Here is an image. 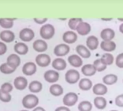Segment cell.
Masks as SVG:
<instances>
[{
  "mask_svg": "<svg viewBox=\"0 0 123 111\" xmlns=\"http://www.w3.org/2000/svg\"><path fill=\"white\" fill-rule=\"evenodd\" d=\"M68 63L70 65H72L74 68H80L83 65V60L81 57L77 54H72L68 58Z\"/></svg>",
  "mask_w": 123,
  "mask_h": 111,
  "instance_id": "5bb4252c",
  "label": "cell"
},
{
  "mask_svg": "<svg viewBox=\"0 0 123 111\" xmlns=\"http://www.w3.org/2000/svg\"><path fill=\"white\" fill-rule=\"evenodd\" d=\"M20 111H29L28 110H20Z\"/></svg>",
  "mask_w": 123,
  "mask_h": 111,
  "instance_id": "7dc6e473",
  "label": "cell"
},
{
  "mask_svg": "<svg viewBox=\"0 0 123 111\" xmlns=\"http://www.w3.org/2000/svg\"><path fill=\"white\" fill-rule=\"evenodd\" d=\"M20 58L16 54H11L9 55L7 59V63L13 68L17 69V68L20 65Z\"/></svg>",
  "mask_w": 123,
  "mask_h": 111,
  "instance_id": "ac0fdd59",
  "label": "cell"
},
{
  "mask_svg": "<svg viewBox=\"0 0 123 111\" xmlns=\"http://www.w3.org/2000/svg\"><path fill=\"white\" fill-rule=\"evenodd\" d=\"M119 31H120L122 33H123V23H122V24L119 26Z\"/></svg>",
  "mask_w": 123,
  "mask_h": 111,
  "instance_id": "ee69618b",
  "label": "cell"
},
{
  "mask_svg": "<svg viewBox=\"0 0 123 111\" xmlns=\"http://www.w3.org/2000/svg\"><path fill=\"white\" fill-rule=\"evenodd\" d=\"M70 51V47L66 44H60L56 45L54 49V53L56 57H64Z\"/></svg>",
  "mask_w": 123,
  "mask_h": 111,
  "instance_id": "8992f818",
  "label": "cell"
},
{
  "mask_svg": "<svg viewBox=\"0 0 123 111\" xmlns=\"http://www.w3.org/2000/svg\"><path fill=\"white\" fill-rule=\"evenodd\" d=\"M62 40L66 44H74L78 40V36L74 31H66L62 36Z\"/></svg>",
  "mask_w": 123,
  "mask_h": 111,
  "instance_id": "9a60e30c",
  "label": "cell"
},
{
  "mask_svg": "<svg viewBox=\"0 0 123 111\" xmlns=\"http://www.w3.org/2000/svg\"><path fill=\"white\" fill-rule=\"evenodd\" d=\"M36 71H37L36 65V63L33 62H28V63H25L22 69L23 74H25V76H29L35 74Z\"/></svg>",
  "mask_w": 123,
  "mask_h": 111,
  "instance_id": "9c48e42d",
  "label": "cell"
},
{
  "mask_svg": "<svg viewBox=\"0 0 123 111\" xmlns=\"http://www.w3.org/2000/svg\"><path fill=\"white\" fill-rule=\"evenodd\" d=\"M111 20L112 18H102V20H105V21H110Z\"/></svg>",
  "mask_w": 123,
  "mask_h": 111,
  "instance_id": "f6af8a7d",
  "label": "cell"
},
{
  "mask_svg": "<svg viewBox=\"0 0 123 111\" xmlns=\"http://www.w3.org/2000/svg\"><path fill=\"white\" fill-rule=\"evenodd\" d=\"M101 60L103 62V63L105 64L107 66V65H112V63H114V56L111 54L107 52V53H105V54H104L102 55L101 58Z\"/></svg>",
  "mask_w": 123,
  "mask_h": 111,
  "instance_id": "1f68e13d",
  "label": "cell"
},
{
  "mask_svg": "<svg viewBox=\"0 0 123 111\" xmlns=\"http://www.w3.org/2000/svg\"><path fill=\"white\" fill-rule=\"evenodd\" d=\"M28 89L30 91H31L32 93H38L42 90L43 85L38 81H33L30 83Z\"/></svg>",
  "mask_w": 123,
  "mask_h": 111,
  "instance_id": "f1b7e54d",
  "label": "cell"
},
{
  "mask_svg": "<svg viewBox=\"0 0 123 111\" xmlns=\"http://www.w3.org/2000/svg\"><path fill=\"white\" fill-rule=\"evenodd\" d=\"M81 22H83L82 18H71L69 22H68V26L70 28L71 30L73 31H76V28L78 27V26L79 25V23H80Z\"/></svg>",
  "mask_w": 123,
  "mask_h": 111,
  "instance_id": "836d02e7",
  "label": "cell"
},
{
  "mask_svg": "<svg viewBox=\"0 0 123 111\" xmlns=\"http://www.w3.org/2000/svg\"><path fill=\"white\" fill-rule=\"evenodd\" d=\"M12 89H13L12 85L8 82L4 83L1 86V90L4 92H6V93H10L12 91Z\"/></svg>",
  "mask_w": 123,
  "mask_h": 111,
  "instance_id": "8d00e7d4",
  "label": "cell"
},
{
  "mask_svg": "<svg viewBox=\"0 0 123 111\" xmlns=\"http://www.w3.org/2000/svg\"><path fill=\"white\" fill-rule=\"evenodd\" d=\"M115 104L117 107H123V94L118 95L115 98Z\"/></svg>",
  "mask_w": 123,
  "mask_h": 111,
  "instance_id": "f35d334b",
  "label": "cell"
},
{
  "mask_svg": "<svg viewBox=\"0 0 123 111\" xmlns=\"http://www.w3.org/2000/svg\"><path fill=\"white\" fill-rule=\"evenodd\" d=\"M99 45L98 39L95 36H90L86 39V46L89 49V50L93 51L96 50Z\"/></svg>",
  "mask_w": 123,
  "mask_h": 111,
  "instance_id": "ffe728a7",
  "label": "cell"
},
{
  "mask_svg": "<svg viewBox=\"0 0 123 111\" xmlns=\"http://www.w3.org/2000/svg\"><path fill=\"white\" fill-rule=\"evenodd\" d=\"M34 37V31L29 28H24L19 33V38L24 42H29L32 41Z\"/></svg>",
  "mask_w": 123,
  "mask_h": 111,
  "instance_id": "277c9868",
  "label": "cell"
},
{
  "mask_svg": "<svg viewBox=\"0 0 123 111\" xmlns=\"http://www.w3.org/2000/svg\"><path fill=\"white\" fill-rule=\"evenodd\" d=\"M93 65L95 67L96 71H98V72H102V71H105L106 69V65L103 63V62L101 61V58L96 60L93 62Z\"/></svg>",
  "mask_w": 123,
  "mask_h": 111,
  "instance_id": "e575fe53",
  "label": "cell"
},
{
  "mask_svg": "<svg viewBox=\"0 0 123 111\" xmlns=\"http://www.w3.org/2000/svg\"><path fill=\"white\" fill-rule=\"evenodd\" d=\"M91 31V25L86 22H81L80 23H79V25L78 26L77 28H76V31L78 32V34L81 35V36H86L87 34H88Z\"/></svg>",
  "mask_w": 123,
  "mask_h": 111,
  "instance_id": "7c38bea8",
  "label": "cell"
},
{
  "mask_svg": "<svg viewBox=\"0 0 123 111\" xmlns=\"http://www.w3.org/2000/svg\"><path fill=\"white\" fill-rule=\"evenodd\" d=\"M93 92L97 96H103L108 91L107 86L104 84H96L93 86Z\"/></svg>",
  "mask_w": 123,
  "mask_h": 111,
  "instance_id": "44dd1931",
  "label": "cell"
},
{
  "mask_svg": "<svg viewBox=\"0 0 123 111\" xmlns=\"http://www.w3.org/2000/svg\"><path fill=\"white\" fill-rule=\"evenodd\" d=\"M78 101V97L75 92H68L63 97L62 102L67 107L74 106Z\"/></svg>",
  "mask_w": 123,
  "mask_h": 111,
  "instance_id": "5b68a950",
  "label": "cell"
},
{
  "mask_svg": "<svg viewBox=\"0 0 123 111\" xmlns=\"http://www.w3.org/2000/svg\"><path fill=\"white\" fill-rule=\"evenodd\" d=\"M101 38L103 39V41H112V39L115 36V32L111 28H104L101 32Z\"/></svg>",
  "mask_w": 123,
  "mask_h": 111,
  "instance_id": "4fadbf2b",
  "label": "cell"
},
{
  "mask_svg": "<svg viewBox=\"0 0 123 111\" xmlns=\"http://www.w3.org/2000/svg\"><path fill=\"white\" fill-rule=\"evenodd\" d=\"M15 52L20 55H25L28 52V46L23 42H18L14 46Z\"/></svg>",
  "mask_w": 123,
  "mask_h": 111,
  "instance_id": "d4e9b609",
  "label": "cell"
},
{
  "mask_svg": "<svg viewBox=\"0 0 123 111\" xmlns=\"http://www.w3.org/2000/svg\"><path fill=\"white\" fill-rule=\"evenodd\" d=\"M15 71H16V69L11 67L7 63H2L1 65H0V71L4 74H7V75L11 74V73H14Z\"/></svg>",
  "mask_w": 123,
  "mask_h": 111,
  "instance_id": "d6a6232c",
  "label": "cell"
},
{
  "mask_svg": "<svg viewBox=\"0 0 123 111\" xmlns=\"http://www.w3.org/2000/svg\"><path fill=\"white\" fill-rule=\"evenodd\" d=\"M49 91H50L51 95H53L54 97H59V96H61V95L63 94L64 89L61 85L57 84H54L50 86Z\"/></svg>",
  "mask_w": 123,
  "mask_h": 111,
  "instance_id": "cb8c5ba5",
  "label": "cell"
},
{
  "mask_svg": "<svg viewBox=\"0 0 123 111\" xmlns=\"http://www.w3.org/2000/svg\"><path fill=\"white\" fill-rule=\"evenodd\" d=\"M93 104H94V106L97 109L104 110L106 107L107 102H106V99L104 97L98 96V97H96L94 98V99H93Z\"/></svg>",
  "mask_w": 123,
  "mask_h": 111,
  "instance_id": "4316f807",
  "label": "cell"
},
{
  "mask_svg": "<svg viewBox=\"0 0 123 111\" xmlns=\"http://www.w3.org/2000/svg\"><path fill=\"white\" fill-rule=\"evenodd\" d=\"M100 46L102 50L107 52H111L116 49L117 45H116L115 42H114L113 41H102L101 42Z\"/></svg>",
  "mask_w": 123,
  "mask_h": 111,
  "instance_id": "7402d4cb",
  "label": "cell"
},
{
  "mask_svg": "<svg viewBox=\"0 0 123 111\" xmlns=\"http://www.w3.org/2000/svg\"><path fill=\"white\" fill-rule=\"evenodd\" d=\"M51 58L49 54H40L37 55L36 58V64L42 68L47 67L51 63Z\"/></svg>",
  "mask_w": 123,
  "mask_h": 111,
  "instance_id": "52a82bcc",
  "label": "cell"
},
{
  "mask_svg": "<svg viewBox=\"0 0 123 111\" xmlns=\"http://www.w3.org/2000/svg\"><path fill=\"white\" fill-rule=\"evenodd\" d=\"M65 81L70 84H75L80 78V73L75 69H70L65 73Z\"/></svg>",
  "mask_w": 123,
  "mask_h": 111,
  "instance_id": "3957f363",
  "label": "cell"
},
{
  "mask_svg": "<svg viewBox=\"0 0 123 111\" xmlns=\"http://www.w3.org/2000/svg\"><path fill=\"white\" fill-rule=\"evenodd\" d=\"M40 36L43 39L49 40L53 38L55 33V28L51 24H45L40 29Z\"/></svg>",
  "mask_w": 123,
  "mask_h": 111,
  "instance_id": "7a4b0ae2",
  "label": "cell"
},
{
  "mask_svg": "<svg viewBox=\"0 0 123 111\" xmlns=\"http://www.w3.org/2000/svg\"><path fill=\"white\" fill-rule=\"evenodd\" d=\"M54 111H71L67 106H61L55 109Z\"/></svg>",
  "mask_w": 123,
  "mask_h": 111,
  "instance_id": "60d3db41",
  "label": "cell"
},
{
  "mask_svg": "<svg viewBox=\"0 0 123 111\" xmlns=\"http://www.w3.org/2000/svg\"><path fill=\"white\" fill-rule=\"evenodd\" d=\"M15 18H0V26L5 29H10L14 25Z\"/></svg>",
  "mask_w": 123,
  "mask_h": 111,
  "instance_id": "f546056e",
  "label": "cell"
},
{
  "mask_svg": "<svg viewBox=\"0 0 123 111\" xmlns=\"http://www.w3.org/2000/svg\"><path fill=\"white\" fill-rule=\"evenodd\" d=\"M7 47L6 44L4 42L0 41V56L5 54L7 52Z\"/></svg>",
  "mask_w": 123,
  "mask_h": 111,
  "instance_id": "ab89813d",
  "label": "cell"
},
{
  "mask_svg": "<svg viewBox=\"0 0 123 111\" xmlns=\"http://www.w3.org/2000/svg\"><path fill=\"white\" fill-rule=\"evenodd\" d=\"M14 86L18 90H24L28 86V80L23 76H18L14 80Z\"/></svg>",
  "mask_w": 123,
  "mask_h": 111,
  "instance_id": "e0dca14e",
  "label": "cell"
},
{
  "mask_svg": "<svg viewBox=\"0 0 123 111\" xmlns=\"http://www.w3.org/2000/svg\"><path fill=\"white\" fill-rule=\"evenodd\" d=\"M33 111H46V110L42 107H36L33 110Z\"/></svg>",
  "mask_w": 123,
  "mask_h": 111,
  "instance_id": "7bdbcfd3",
  "label": "cell"
},
{
  "mask_svg": "<svg viewBox=\"0 0 123 111\" xmlns=\"http://www.w3.org/2000/svg\"><path fill=\"white\" fill-rule=\"evenodd\" d=\"M51 65L54 69L59 71H63L66 68L67 63L64 59L61 58H58L53 60V62L51 63Z\"/></svg>",
  "mask_w": 123,
  "mask_h": 111,
  "instance_id": "2e32d148",
  "label": "cell"
},
{
  "mask_svg": "<svg viewBox=\"0 0 123 111\" xmlns=\"http://www.w3.org/2000/svg\"><path fill=\"white\" fill-rule=\"evenodd\" d=\"M115 64L119 68H123V52L119 54L115 60Z\"/></svg>",
  "mask_w": 123,
  "mask_h": 111,
  "instance_id": "74e56055",
  "label": "cell"
},
{
  "mask_svg": "<svg viewBox=\"0 0 123 111\" xmlns=\"http://www.w3.org/2000/svg\"><path fill=\"white\" fill-rule=\"evenodd\" d=\"M81 72L86 76H92L96 74V70L93 64H86L82 66Z\"/></svg>",
  "mask_w": 123,
  "mask_h": 111,
  "instance_id": "603a6c76",
  "label": "cell"
},
{
  "mask_svg": "<svg viewBox=\"0 0 123 111\" xmlns=\"http://www.w3.org/2000/svg\"><path fill=\"white\" fill-rule=\"evenodd\" d=\"M93 108V104L89 101H82L79 103L78 109L79 111H91Z\"/></svg>",
  "mask_w": 123,
  "mask_h": 111,
  "instance_id": "4dcf8cb0",
  "label": "cell"
},
{
  "mask_svg": "<svg viewBox=\"0 0 123 111\" xmlns=\"http://www.w3.org/2000/svg\"><path fill=\"white\" fill-rule=\"evenodd\" d=\"M43 78L46 81L49 83H56L59 78V73L57 71L54 70H48L43 74Z\"/></svg>",
  "mask_w": 123,
  "mask_h": 111,
  "instance_id": "ba28073f",
  "label": "cell"
},
{
  "mask_svg": "<svg viewBox=\"0 0 123 111\" xmlns=\"http://www.w3.org/2000/svg\"><path fill=\"white\" fill-rule=\"evenodd\" d=\"M15 39V33L10 30H5L0 33V39L6 43H11Z\"/></svg>",
  "mask_w": 123,
  "mask_h": 111,
  "instance_id": "30bf717a",
  "label": "cell"
},
{
  "mask_svg": "<svg viewBox=\"0 0 123 111\" xmlns=\"http://www.w3.org/2000/svg\"><path fill=\"white\" fill-rule=\"evenodd\" d=\"M33 48L36 52H43L47 50L48 44L43 39H37L33 44Z\"/></svg>",
  "mask_w": 123,
  "mask_h": 111,
  "instance_id": "8fae6325",
  "label": "cell"
},
{
  "mask_svg": "<svg viewBox=\"0 0 123 111\" xmlns=\"http://www.w3.org/2000/svg\"><path fill=\"white\" fill-rule=\"evenodd\" d=\"M12 99V97L10 93L4 92L0 89V100L3 102H9Z\"/></svg>",
  "mask_w": 123,
  "mask_h": 111,
  "instance_id": "d590c367",
  "label": "cell"
},
{
  "mask_svg": "<svg viewBox=\"0 0 123 111\" xmlns=\"http://www.w3.org/2000/svg\"><path fill=\"white\" fill-rule=\"evenodd\" d=\"M110 111H118V110H110Z\"/></svg>",
  "mask_w": 123,
  "mask_h": 111,
  "instance_id": "c3c4849f",
  "label": "cell"
},
{
  "mask_svg": "<svg viewBox=\"0 0 123 111\" xmlns=\"http://www.w3.org/2000/svg\"><path fill=\"white\" fill-rule=\"evenodd\" d=\"M34 21L38 23V24H43L45 22H46L48 20L47 18H43V19H39V18H34L33 19Z\"/></svg>",
  "mask_w": 123,
  "mask_h": 111,
  "instance_id": "b9f144b4",
  "label": "cell"
},
{
  "mask_svg": "<svg viewBox=\"0 0 123 111\" xmlns=\"http://www.w3.org/2000/svg\"><path fill=\"white\" fill-rule=\"evenodd\" d=\"M79 88L83 91H88L91 88H93L92 81L88 78H83L79 81Z\"/></svg>",
  "mask_w": 123,
  "mask_h": 111,
  "instance_id": "484cf974",
  "label": "cell"
},
{
  "mask_svg": "<svg viewBox=\"0 0 123 111\" xmlns=\"http://www.w3.org/2000/svg\"><path fill=\"white\" fill-rule=\"evenodd\" d=\"M38 97L33 94H27L23 97L22 100L23 106L25 109H34L38 104Z\"/></svg>",
  "mask_w": 123,
  "mask_h": 111,
  "instance_id": "6da1fadb",
  "label": "cell"
},
{
  "mask_svg": "<svg viewBox=\"0 0 123 111\" xmlns=\"http://www.w3.org/2000/svg\"><path fill=\"white\" fill-rule=\"evenodd\" d=\"M77 53L78 54V55L80 57L83 58H89L91 57V52L89 50V49L82 44H79L76 46L75 49Z\"/></svg>",
  "mask_w": 123,
  "mask_h": 111,
  "instance_id": "d6986e66",
  "label": "cell"
},
{
  "mask_svg": "<svg viewBox=\"0 0 123 111\" xmlns=\"http://www.w3.org/2000/svg\"><path fill=\"white\" fill-rule=\"evenodd\" d=\"M118 20H120V21H123V18H118Z\"/></svg>",
  "mask_w": 123,
  "mask_h": 111,
  "instance_id": "bcb514c9",
  "label": "cell"
},
{
  "mask_svg": "<svg viewBox=\"0 0 123 111\" xmlns=\"http://www.w3.org/2000/svg\"><path fill=\"white\" fill-rule=\"evenodd\" d=\"M103 83L105 85H113L118 81V77L115 74H107L102 78Z\"/></svg>",
  "mask_w": 123,
  "mask_h": 111,
  "instance_id": "83f0119b",
  "label": "cell"
}]
</instances>
